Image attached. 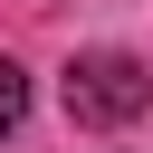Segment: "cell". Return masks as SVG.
<instances>
[{
    "mask_svg": "<svg viewBox=\"0 0 153 153\" xmlns=\"http://www.w3.org/2000/svg\"><path fill=\"white\" fill-rule=\"evenodd\" d=\"M143 105H153V67H143V57L86 48V57L67 67V115H76V124H134Z\"/></svg>",
    "mask_w": 153,
    "mask_h": 153,
    "instance_id": "obj_1",
    "label": "cell"
},
{
    "mask_svg": "<svg viewBox=\"0 0 153 153\" xmlns=\"http://www.w3.org/2000/svg\"><path fill=\"white\" fill-rule=\"evenodd\" d=\"M19 115H29V76L19 57H0V134H19Z\"/></svg>",
    "mask_w": 153,
    "mask_h": 153,
    "instance_id": "obj_2",
    "label": "cell"
}]
</instances>
